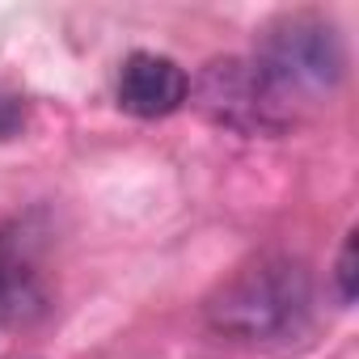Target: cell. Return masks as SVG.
Segmentation results:
<instances>
[{"label":"cell","mask_w":359,"mask_h":359,"mask_svg":"<svg viewBox=\"0 0 359 359\" xmlns=\"http://www.w3.org/2000/svg\"><path fill=\"white\" fill-rule=\"evenodd\" d=\"M313 317V275L292 254H258L237 266L203 304L212 334L245 346H271L304 334Z\"/></svg>","instance_id":"obj_1"},{"label":"cell","mask_w":359,"mask_h":359,"mask_svg":"<svg viewBox=\"0 0 359 359\" xmlns=\"http://www.w3.org/2000/svg\"><path fill=\"white\" fill-rule=\"evenodd\" d=\"M250 68H254L275 118L287 131L300 118V110L334 97V89L346 76V47L330 18L300 9V13L275 18L262 30Z\"/></svg>","instance_id":"obj_2"},{"label":"cell","mask_w":359,"mask_h":359,"mask_svg":"<svg viewBox=\"0 0 359 359\" xmlns=\"http://www.w3.org/2000/svg\"><path fill=\"white\" fill-rule=\"evenodd\" d=\"M195 102L212 123H220L229 131H241V135H275V131H283V123L275 118L250 60H237V55L212 60L195 81Z\"/></svg>","instance_id":"obj_3"},{"label":"cell","mask_w":359,"mask_h":359,"mask_svg":"<svg viewBox=\"0 0 359 359\" xmlns=\"http://www.w3.org/2000/svg\"><path fill=\"white\" fill-rule=\"evenodd\" d=\"M191 97V76L182 64L156 55V51H135L127 55L118 72V106L135 118H165Z\"/></svg>","instance_id":"obj_4"},{"label":"cell","mask_w":359,"mask_h":359,"mask_svg":"<svg viewBox=\"0 0 359 359\" xmlns=\"http://www.w3.org/2000/svg\"><path fill=\"white\" fill-rule=\"evenodd\" d=\"M51 313V292L34 258L13 241L0 237V325H34Z\"/></svg>","instance_id":"obj_5"},{"label":"cell","mask_w":359,"mask_h":359,"mask_svg":"<svg viewBox=\"0 0 359 359\" xmlns=\"http://www.w3.org/2000/svg\"><path fill=\"white\" fill-rule=\"evenodd\" d=\"M334 283H338V300L351 304L355 292H359V233H346L338 266H334Z\"/></svg>","instance_id":"obj_6"},{"label":"cell","mask_w":359,"mask_h":359,"mask_svg":"<svg viewBox=\"0 0 359 359\" xmlns=\"http://www.w3.org/2000/svg\"><path fill=\"white\" fill-rule=\"evenodd\" d=\"M22 127H26V102H22L18 93H5V89H0V140L22 135Z\"/></svg>","instance_id":"obj_7"}]
</instances>
